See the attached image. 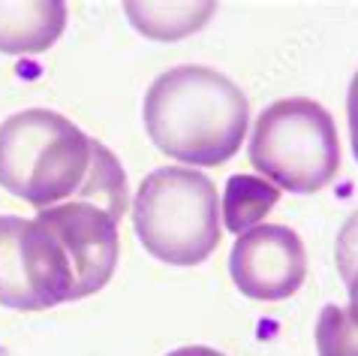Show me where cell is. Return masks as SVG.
I'll return each mask as SVG.
<instances>
[{"label": "cell", "instance_id": "obj_9", "mask_svg": "<svg viewBox=\"0 0 358 356\" xmlns=\"http://www.w3.org/2000/svg\"><path fill=\"white\" fill-rule=\"evenodd\" d=\"M280 200V191L262 175H232L223 191L220 221L229 233H247L262 221Z\"/></svg>", "mask_w": 358, "mask_h": 356}, {"label": "cell", "instance_id": "obj_2", "mask_svg": "<svg viewBox=\"0 0 358 356\" xmlns=\"http://www.w3.org/2000/svg\"><path fill=\"white\" fill-rule=\"evenodd\" d=\"M145 130L163 154L190 166H220L241 151L250 103L211 67H172L145 94Z\"/></svg>", "mask_w": 358, "mask_h": 356}, {"label": "cell", "instance_id": "obj_15", "mask_svg": "<svg viewBox=\"0 0 358 356\" xmlns=\"http://www.w3.org/2000/svg\"><path fill=\"white\" fill-rule=\"evenodd\" d=\"M0 356H9V353H6V350H3V348H0Z\"/></svg>", "mask_w": 358, "mask_h": 356}, {"label": "cell", "instance_id": "obj_10", "mask_svg": "<svg viewBox=\"0 0 358 356\" xmlns=\"http://www.w3.org/2000/svg\"><path fill=\"white\" fill-rule=\"evenodd\" d=\"M127 18L154 39H181L196 34L214 15L217 4H124Z\"/></svg>", "mask_w": 358, "mask_h": 356}, {"label": "cell", "instance_id": "obj_13", "mask_svg": "<svg viewBox=\"0 0 358 356\" xmlns=\"http://www.w3.org/2000/svg\"><path fill=\"white\" fill-rule=\"evenodd\" d=\"M346 115H350V142H352V151L358 160V73L352 76L350 97H346Z\"/></svg>", "mask_w": 358, "mask_h": 356}, {"label": "cell", "instance_id": "obj_7", "mask_svg": "<svg viewBox=\"0 0 358 356\" xmlns=\"http://www.w3.org/2000/svg\"><path fill=\"white\" fill-rule=\"evenodd\" d=\"M36 217L52 226V233L69 254L76 275V299L94 296L112 281L117 251H121V239H117L121 217L115 212L91 200H69L43 209Z\"/></svg>", "mask_w": 358, "mask_h": 356}, {"label": "cell", "instance_id": "obj_1", "mask_svg": "<svg viewBox=\"0 0 358 356\" xmlns=\"http://www.w3.org/2000/svg\"><path fill=\"white\" fill-rule=\"evenodd\" d=\"M0 187L36 212L91 200L124 217L130 200L117 157L52 109H24L0 124Z\"/></svg>", "mask_w": 358, "mask_h": 356}, {"label": "cell", "instance_id": "obj_14", "mask_svg": "<svg viewBox=\"0 0 358 356\" xmlns=\"http://www.w3.org/2000/svg\"><path fill=\"white\" fill-rule=\"evenodd\" d=\"M166 356H223V353H220V350H214V348H205V344H187V348L169 350Z\"/></svg>", "mask_w": 358, "mask_h": 356}, {"label": "cell", "instance_id": "obj_5", "mask_svg": "<svg viewBox=\"0 0 358 356\" xmlns=\"http://www.w3.org/2000/svg\"><path fill=\"white\" fill-rule=\"evenodd\" d=\"M64 302H76V275L52 226L0 214V305L45 311Z\"/></svg>", "mask_w": 358, "mask_h": 356}, {"label": "cell", "instance_id": "obj_4", "mask_svg": "<svg viewBox=\"0 0 358 356\" xmlns=\"http://www.w3.org/2000/svg\"><path fill=\"white\" fill-rule=\"evenodd\" d=\"M250 163L265 182L292 193L328 187L341 170V139L331 112L307 97L271 103L256 118Z\"/></svg>", "mask_w": 358, "mask_h": 356}, {"label": "cell", "instance_id": "obj_8", "mask_svg": "<svg viewBox=\"0 0 358 356\" xmlns=\"http://www.w3.org/2000/svg\"><path fill=\"white\" fill-rule=\"evenodd\" d=\"M66 27V4H0V52L39 55L61 39Z\"/></svg>", "mask_w": 358, "mask_h": 356}, {"label": "cell", "instance_id": "obj_12", "mask_svg": "<svg viewBox=\"0 0 358 356\" xmlns=\"http://www.w3.org/2000/svg\"><path fill=\"white\" fill-rule=\"evenodd\" d=\"M334 260H337V272L350 287V311L358 320V212L350 214V221L343 224V230L337 233V245H334Z\"/></svg>", "mask_w": 358, "mask_h": 356}, {"label": "cell", "instance_id": "obj_6", "mask_svg": "<svg viewBox=\"0 0 358 356\" xmlns=\"http://www.w3.org/2000/svg\"><path fill=\"white\" fill-rule=\"evenodd\" d=\"M229 275L241 296L256 302H280L301 290L307 251L298 233L280 224L253 226L238 235L229 254Z\"/></svg>", "mask_w": 358, "mask_h": 356}, {"label": "cell", "instance_id": "obj_3", "mask_svg": "<svg viewBox=\"0 0 358 356\" xmlns=\"http://www.w3.org/2000/svg\"><path fill=\"white\" fill-rule=\"evenodd\" d=\"M220 224L214 182L190 166H163L138 184L133 230L157 260L169 266L205 263L220 245Z\"/></svg>", "mask_w": 358, "mask_h": 356}, {"label": "cell", "instance_id": "obj_11", "mask_svg": "<svg viewBox=\"0 0 358 356\" xmlns=\"http://www.w3.org/2000/svg\"><path fill=\"white\" fill-rule=\"evenodd\" d=\"M320 356H358V320L341 305H325L316 320Z\"/></svg>", "mask_w": 358, "mask_h": 356}]
</instances>
